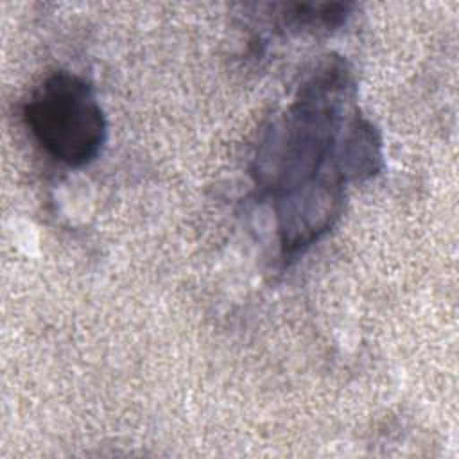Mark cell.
<instances>
[{
  "instance_id": "cell-2",
  "label": "cell",
  "mask_w": 459,
  "mask_h": 459,
  "mask_svg": "<svg viewBox=\"0 0 459 459\" xmlns=\"http://www.w3.org/2000/svg\"><path fill=\"white\" fill-rule=\"evenodd\" d=\"M22 117L36 143L70 169L91 163L108 138L93 88L72 72H54L43 79L23 102Z\"/></svg>"
},
{
  "instance_id": "cell-1",
  "label": "cell",
  "mask_w": 459,
  "mask_h": 459,
  "mask_svg": "<svg viewBox=\"0 0 459 459\" xmlns=\"http://www.w3.org/2000/svg\"><path fill=\"white\" fill-rule=\"evenodd\" d=\"M353 90L341 59L323 63L273 124L256 154V186L276 203L281 255L294 256L326 233L342 203V111Z\"/></svg>"
}]
</instances>
